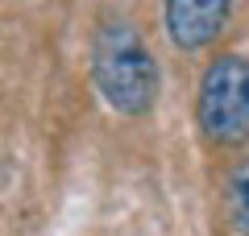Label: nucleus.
<instances>
[{"label": "nucleus", "instance_id": "20e7f679", "mask_svg": "<svg viewBox=\"0 0 249 236\" xmlns=\"http://www.w3.org/2000/svg\"><path fill=\"white\" fill-rule=\"evenodd\" d=\"M224 216H229L232 232L249 236V157H241L224 178Z\"/></svg>", "mask_w": 249, "mask_h": 236}, {"label": "nucleus", "instance_id": "7ed1b4c3", "mask_svg": "<svg viewBox=\"0 0 249 236\" xmlns=\"http://www.w3.org/2000/svg\"><path fill=\"white\" fill-rule=\"evenodd\" d=\"M232 0H162V17L175 50H204L216 42V34L229 21Z\"/></svg>", "mask_w": 249, "mask_h": 236}, {"label": "nucleus", "instance_id": "f257e3e1", "mask_svg": "<svg viewBox=\"0 0 249 236\" xmlns=\"http://www.w3.org/2000/svg\"><path fill=\"white\" fill-rule=\"evenodd\" d=\"M91 79L121 116H150L158 104V58L124 17H100L91 34Z\"/></svg>", "mask_w": 249, "mask_h": 236}, {"label": "nucleus", "instance_id": "f03ea898", "mask_svg": "<svg viewBox=\"0 0 249 236\" xmlns=\"http://www.w3.org/2000/svg\"><path fill=\"white\" fill-rule=\"evenodd\" d=\"M196 120L212 145H245L249 141V58L216 54L199 75Z\"/></svg>", "mask_w": 249, "mask_h": 236}]
</instances>
